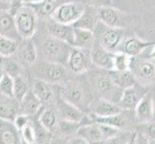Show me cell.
Here are the masks:
<instances>
[{"mask_svg": "<svg viewBox=\"0 0 155 144\" xmlns=\"http://www.w3.org/2000/svg\"><path fill=\"white\" fill-rule=\"evenodd\" d=\"M60 96L84 113L89 109L93 97L87 86L77 81H68L61 89Z\"/></svg>", "mask_w": 155, "mask_h": 144, "instance_id": "cell-1", "label": "cell"}, {"mask_svg": "<svg viewBox=\"0 0 155 144\" xmlns=\"http://www.w3.org/2000/svg\"><path fill=\"white\" fill-rule=\"evenodd\" d=\"M15 29L22 40H29L33 37L37 30L38 15L29 5H22L14 15Z\"/></svg>", "mask_w": 155, "mask_h": 144, "instance_id": "cell-2", "label": "cell"}, {"mask_svg": "<svg viewBox=\"0 0 155 144\" xmlns=\"http://www.w3.org/2000/svg\"><path fill=\"white\" fill-rule=\"evenodd\" d=\"M71 45L54 38L45 39L41 43V53L45 59L49 62H58L64 65L68 62Z\"/></svg>", "mask_w": 155, "mask_h": 144, "instance_id": "cell-3", "label": "cell"}, {"mask_svg": "<svg viewBox=\"0 0 155 144\" xmlns=\"http://www.w3.org/2000/svg\"><path fill=\"white\" fill-rule=\"evenodd\" d=\"M86 4L82 1L61 3L52 14L50 19L56 22L73 25L84 12Z\"/></svg>", "mask_w": 155, "mask_h": 144, "instance_id": "cell-4", "label": "cell"}, {"mask_svg": "<svg viewBox=\"0 0 155 144\" xmlns=\"http://www.w3.org/2000/svg\"><path fill=\"white\" fill-rule=\"evenodd\" d=\"M93 88L98 93L100 98L109 100L111 102H119L122 90L117 88L111 80L108 72L97 73L93 79Z\"/></svg>", "mask_w": 155, "mask_h": 144, "instance_id": "cell-5", "label": "cell"}, {"mask_svg": "<svg viewBox=\"0 0 155 144\" xmlns=\"http://www.w3.org/2000/svg\"><path fill=\"white\" fill-rule=\"evenodd\" d=\"M98 18L99 22L112 28L124 29L129 24L128 15L112 6L98 8Z\"/></svg>", "mask_w": 155, "mask_h": 144, "instance_id": "cell-6", "label": "cell"}, {"mask_svg": "<svg viewBox=\"0 0 155 144\" xmlns=\"http://www.w3.org/2000/svg\"><path fill=\"white\" fill-rule=\"evenodd\" d=\"M67 62L71 72L77 74V75L85 73L92 63L90 50L71 46Z\"/></svg>", "mask_w": 155, "mask_h": 144, "instance_id": "cell-7", "label": "cell"}, {"mask_svg": "<svg viewBox=\"0 0 155 144\" xmlns=\"http://www.w3.org/2000/svg\"><path fill=\"white\" fill-rule=\"evenodd\" d=\"M95 40L106 50L110 52H116L117 47L120 46L122 40H124V29L105 26V29L98 35L97 39L95 38Z\"/></svg>", "mask_w": 155, "mask_h": 144, "instance_id": "cell-8", "label": "cell"}, {"mask_svg": "<svg viewBox=\"0 0 155 144\" xmlns=\"http://www.w3.org/2000/svg\"><path fill=\"white\" fill-rule=\"evenodd\" d=\"M92 63L105 71L113 70V55L114 52H110L101 46L95 40L94 43L90 50Z\"/></svg>", "mask_w": 155, "mask_h": 144, "instance_id": "cell-9", "label": "cell"}, {"mask_svg": "<svg viewBox=\"0 0 155 144\" xmlns=\"http://www.w3.org/2000/svg\"><path fill=\"white\" fill-rule=\"evenodd\" d=\"M133 68V75L135 76L136 81L143 84H148L154 81L155 79V63L148 60H140L135 62L132 58L130 68Z\"/></svg>", "mask_w": 155, "mask_h": 144, "instance_id": "cell-10", "label": "cell"}, {"mask_svg": "<svg viewBox=\"0 0 155 144\" xmlns=\"http://www.w3.org/2000/svg\"><path fill=\"white\" fill-rule=\"evenodd\" d=\"M47 33L51 38H54L73 46L74 28L72 25L62 24L51 19L47 23Z\"/></svg>", "mask_w": 155, "mask_h": 144, "instance_id": "cell-11", "label": "cell"}, {"mask_svg": "<svg viewBox=\"0 0 155 144\" xmlns=\"http://www.w3.org/2000/svg\"><path fill=\"white\" fill-rule=\"evenodd\" d=\"M89 109L94 116H98V117L111 116V115L119 114L121 111H124L117 103L111 102L109 100H106L100 97L97 100L93 99L90 104Z\"/></svg>", "mask_w": 155, "mask_h": 144, "instance_id": "cell-12", "label": "cell"}, {"mask_svg": "<svg viewBox=\"0 0 155 144\" xmlns=\"http://www.w3.org/2000/svg\"><path fill=\"white\" fill-rule=\"evenodd\" d=\"M42 80L48 82L52 85L61 84L67 80V68L62 63L58 62H47L42 66Z\"/></svg>", "mask_w": 155, "mask_h": 144, "instance_id": "cell-13", "label": "cell"}, {"mask_svg": "<svg viewBox=\"0 0 155 144\" xmlns=\"http://www.w3.org/2000/svg\"><path fill=\"white\" fill-rule=\"evenodd\" d=\"M56 110L58 113V116L61 120L72 121V122H81L84 119V113L80 110L75 106H73L63 97L59 98Z\"/></svg>", "mask_w": 155, "mask_h": 144, "instance_id": "cell-14", "label": "cell"}, {"mask_svg": "<svg viewBox=\"0 0 155 144\" xmlns=\"http://www.w3.org/2000/svg\"><path fill=\"white\" fill-rule=\"evenodd\" d=\"M0 144H24L20 132L13 121L0 119Z\"/></svg>", "mask_w": 155, "mask_h": 144, "instance_id": "cell-15", "label": "cell"}, {"mask_svg": "<svg viewBox=\"0 0 155 144\" xmlns=\"http://www.w3.org/2000/svg\"><path fill=\"white\" fill-rule=\"evenodd\" d=\"M98 23H99L98 9L86 4L84 12L82 13V14L80 15V18L76 20V22L72 26L75 28L85 29V30L94 32Z\"/></svg>", "mask_w": 155, "mask_h": 144, "instance_id": "cell-16", "label": "cell"}, {"mask_svg": "<svg viewBox=\"0 0 155 144\" xmlns=\"http://www.w3.org/2000/svg\"><path fill=\"white\" fill-rule=\"evenodd\" d=\"M75 135L84 138L89 144H101V142L105 139L99 125L93 122L92 119L88 124L80 125Z\"/></svg>", "mask_w": 155, "mask_h": 144, "instance_id": "cell-17", "label": "cell"}, {"mask_svg": "<svg viewBox=\"0 0 155 144\" xmlns=\"http://www.w3.org/2000/svg\"><path fill=\"white\" fill-rule=\"evenodd\" d=\"M137 119L142 123H148L153 118V98L150 93H145L134 110Z\"/></svg>", "mask_w": 155, "mask_h": 144, "instance_id": "cell-18", "label": "cell"}, {"mask_svg": "<svg viewBox=\"0 0 155 144\" xmlns=\"http://www.w3.org/2000/svg\"><path fill=\"white\" fill-rule=\"evenodd\" d=\"M155 43V41H145L140 40L136 37H130L126 40H122L121 42V52L125 53L130 57H137L141 53L147 48L148 46H151Z\"/></svg>", "mask_w": 155, "mask_h": 144, "instance_id": "cell-19", "label": "cell"}, {"mask_svg": "<svg viewBox=\"0 0 155 144\" xmlns=\"http://www.w3.org/2000/svg\"><path fill=\"white\" fill-rule=\"evenodd\" d=\"M41 104L42 103L37 98V96L30 88L28 92L19 101V114H23L29 117L36 115L41 108Z\"/></svg>", "mask_w": 155, "mask_h": 144, "instance_id": "cell-20", "label": "cell"}, {"mask_svg": "<svg viewBox=\"0 0 155 144\" xmlns=\"http://www.w3.org/2000/svg\"><path fill=\"white\" fill-rule=\"evenodd\" d=\"M143 96V94H141L135 86L125 88L122 90L117 105L122 110H134Z\"/></svg>", "mask_w": 155, "mask_h": 144, "instance_id": "cell-21", "label": "cell"}, {"mask_svg": "<svg viewBox=\"0 0 155 144\" xmlns=\"http://www.w3.org/2000/svg\"><path fill=\"white\" fill-rule=\"evenodd\" d=\"M2 96L0 100V119L13 121L19 114V102L12 97Z\"/></svg>", "mask_w": 155, "mask_h": 144, "instance_id": "cell-22", "label": "cell"}, {"mask_svg": "<svg viewBox=\"0 0 155 144\" xmlns=\"http://www.w3.org/2000/svg\"><path fill=\"white\" fill-rule=\"evenodd\" d=\"M31 90L41 103H48L54 97V90H53L52 84L42 79H35Z\"/></svg>", "mask_w": 155, "mask_h": 144, "instance_id": "cell-23", "label": "cell"}, {"mask_svg": "<svg viewBox=\"0 0 155 144\" xmlns=\"http://www.w3.org/2000/svg\"><path fill=\"white\" fill-rule=\"evenodd\" d=\"M107 72L113 83L121 90L134 87L136 85V78L130 69L128 70H110Z\"/></svg>", "mask_w": 155, "mask_h": 144, "instance_id": "cell-24", "label": "cell"}, {"mask_svg": "<svg viewBox=\"0 0 155 144\" xmlns=\"http://www.w3.org/2000/svg\"><path fill=\"white\" fill-rule=\"evenodd\" d=\"M17 52L18 53L20 61L27 66L34 65L38 59V52L31 39L23 40V41L18 44Z\"/></svg>", "mask_w": 155, "mask_h": 144, "instance_id": "cell-25", "label": "cell"}, {"mask_svg": "<svg viewBox=\"0 0 155 144\" xmlns=\"http://www.w3.org/2000/svg\"><path fill=\"white\" fill-rule=\"evenodd\" d=\"M74 28V40H73V46L77 48H81L85 50H91L95 41V36L94 32L80 29V28Z\"/></svg>", "mask_w": 155, "mask_h": 144, "instance_id": "cell-26", "label": "cell"}, {"mask_svg": "<svg viewBox=\"0 0 155 144\" xmlns=\"http://www.w3.org/2000/svg\"><path fill=\"white\" fill-rule=\"evenodd\" d=\"M0 35L15 40L19 38L14 17L9 12H0Z\"/></svg>", "mask_w": 155, "mask_h": 144, "instance_id": "cell-27", "label": "cell"}, {"mask_svg": "<svg viewBox=\"0 0 155 144\" xmlns=\"http://www.w3.org/2000/svg\"><path fill=\"white\" fill-rule=\"evenodd\" d=\"M61 4L60 0H41V1L31 4L29 6L35 11L38 18H50L52 14Z\"/></svg>", "mask_w": 155, "mask_h": 144, "instance_id": "cell-28", "label": "cell"}, {"mask_svg": "<svg viewBox=\"0 0 155 144\" xmlns=\"http://www.w3.org/2000/svg\"><path fill=\"white\" fill-rule=\"evenodd\" d=\"M124 110L121 111L119 114L111 115V116H105V117H98V116H94L92 115V121L95 122V123L99 124H105L109 125L114 128H117L119 130H124L128 125V119L127 116L124 114Z\"/></svg>", "mask_w": 155, "mask_h": 144, "instance_id": "cell-29", "label": "cell"}, {"mask_svg": "<svg viewBox=\"0 0 155 144\" xmlns=\"http://www.w3.org/2000/svg\"><path fill=\"white\" fill-rule=\"evenodd\" d=\"M38 120L46 130H48L50 133L54 132L59 121L57 110L52 108H46L42 110L39 115Z\"/></svg>", "mask_w": 155, "mask_h": 144, "instance_id": "cell-30", "label": "cell"}, {"mask_svg": "<svg viewBox=\"0 0 155 144\" xmlns=\"http://www.w3.org/2000/svg\"><path fill=\"white\" fill-rule=\"evenodd\" d=\"M2 59H3V62L0 63V65H1L4 72L6 74H8V75H10L13 78L21 76L24 74L23 67L19 62L12 60V59H10V57L2 58Z\"/></svg>", "mask_w": 155, "mask_h": 144, "instance_id": "cell-31", "label": "cell"}, {"mask_svg": "<svg viewBox=\"0 0 155 144\" xmlns=\"http://www.w3.org/2000/svg\"><path fill=\"white\" fill-rule=\"evenodd\" d=\"M18 47V40L0 35V57L1 58H9L14 55L17 52Z\"/></svg>", "mask_w": 155, "mask_h": 144, "instance_id": "cell-32", "label": "cell"}, {"mask_svg": "<svg viewBox=\"0 0 155 144\" xmlns=\"http://www.w3.org/2000/svg\"><path fill=\"white\" fill-rule=\"evenodd\" d=\"M132 57L124 52H114L113 70H128L130 69Z\"/></svg>", "mask_w": 155, "mask_h": 144, "instance_id": "cell-33", "label": "cell"}, {"mask_svg": "<svg viewBox=\"0 0 155 144\" xmlns=\"http://www.w3.org/2000/svg\"><path fill=\"white\" fill-rule=\"evenodd\" d=\"M29 89L28 82L26 81L23 75L14 78V98L17 99L18 102L28 92Z\"/></svg>", "mask_w": 155, "mask_h": 144, "instance_id": "cell-34", "label": "cell"}, {"mask_svg": "<svg viewBox=\"0 0 155 144\" xmlns=\"http://www.w3.org/2000/svg\"><path fill=\"white\" fill-rule=\"evenodd\" d=\"M34 125V131H35V143L37 144H48L51 133L46 130L45 128L42 126L39 120H33Z\"/></svg>", "mask_w": 155, "mask_h": 144, "instance_id": "cell-35", "label": "cell"}, {"mask_svg": "<svg viewBox=\"0 0 155 144\" xmlns=\"http://www.w3.org/2000/svg\"><path fill=\"white\" fill-rule=\"evenodd\" d=\"M0 95L14 98V78L6 73L0 80Z\"/></svg>", "mask_w": 155, "mask_h": 144, "instance_id": "cell-36", "label": "cell"}, {"mask_svg": "<svg viewBox=\"0 0 155 144\" xmlns=\"http://www.w3.org/2000/svg\"><path fill=\"white\" fill-rule=\"evenodd\" d=\"M20 136L22 137V140L24 144H32L35 143V131H34V125L33 120L31 118L22 128L19 129Z\"/></svg>", "mask_w": 155, "mask_h": 144, "instance_id": "cell-37", "label": "cell"}, {"mask_svg": "<svg viewBox=\"0 0 155 144\" xmlns=\"http://www.w3.org/2000/svg\"><path fill=\"white\" fill-rule=\"evenodd\" d=\"M133 133L132 134H121V132L120 134H117L114 136H111V137H108L104 139L101 144H126L128 142V140L130 139V137L132 136Z\"/></svg>", "mask_w": 155, "mask_h": 144, "instance_id": "cell-38", "label": "cell"}, {"mask_svg": "<svg viewBox=\"0 0 155 144\" xmlns=\"http://www.w3.org/2000/svg\"><path fill=\"white\" fill-rule=\"evenodd\" d=\"M87 5L98 9L102 7H109L112 5V2L111 0H87Z\"/></svg>", "mask_w": 155, "mask_h": 144, "instance_id": "cell-39", "label": "cell"}, {"mask_svg": "<svg viewBox=\"0 0 155 144\" xmlns=\"http://www.w3.org/2000/svg\"><path fill=\"white\" fill-rule=\"evenodd\" d=\"M135 144H150L148 136L143 132H135Z\"/></svg>", "mask_w": 155, "mask_h": 144, "instance_id": "cell-40", "label": "cell"}, {"mask_svg": "<svg viewBox=\"0 0 155 144\" xmlns=\"http://www.w3.org/2000/svg\"><path fill=\"white\" fill-rule=\"evenodd\" d=\"M48 144H68V140L65 139V137L61 136H51Z\"/></svg>", "mask_w": 155, "mask_h": 144, "instance_id": "cell-41", "label": "cell"}, {"mask_svg": "<svg viewBox=\"0 0 155 144\" xmlns=\"http://www.w3.org/2000/svg\"><path fill=\"white\" fill-rule=\"evenodd\" d=\"M68 144H89V143L84 138L74 135L73 136L69 137V139L68 140Z\"/></svg>", "mask_w": 155, "mask_h": 144, "instance_id": "cell-42", "label": "cell"}, {"mask_svg": "<svg viewBox=\"0 0 155 144\" xmlns=\"http://www.w3.org/2000/svg\"><path fill=\"white\" fill-rule=\"evenodd\" d=\"M147 136L148 137H151L152 139H155V123H150L147 125Z\"/></svg>", "mask_w": 155, "mask_h": 144, "instance_id": "cell-43", "label": "cell"}, {"mask_svg": "<svg viewBox=\"0 0 155 144\" xmlns=\"http://www.w3.org/2000/svg\"><path fill=\"white\" fill-rule=\"evenodd\" d=\"M24 4L26 5H31V4H35V3H38L40 1H41V0H21Z\"/></svg>", "mask_w": 155, "mask_h": 144, "instance_id": "cell-44", "label": "cell"}, {"mask_svg": "<svg viewBox=\"0 0 155 144\" xmlns=\"http://www.w3.org/2000/svg\"><path fill=\"white\" fill-rule=\"evenodd\" d=\"M126 144H135V132H133V135L130 137V139L128 140V142Z\"/></svg>", "mask_w": 155, "mask_h": 144, "instance_id": "cell-45", "label": "cell"}, {"mask_svg": "<svg viewBox=\"0 0 155 144\" xmlns=\"http://www.w3.org/2000/svg\"><path fill=\"white\" fill-rule=\"evenodd\" d=\"M148 57L150 59H153V60H155V43L153 44V50L151 51L150 54L148 55Z\"/></svg>", "mask_w": 155, "mask_h": 144, "instance_id": "cell-46", "label": "cell"}, {"mask_svg": "<svg viewBox=\"0 0 155 144\" xmlns=\"http://www.w3.org/2000/svg\"><path fill=\"white\" fill-rule=\"evenodd\" d=\"M4 70H3V68H2V66H1V65H0V80H1V78L3 77V75H4Z\"/></svg>", "mask_w": 155, "mask_h": 144, "instance_id": "cell-47", "label": "cell"}, {"mask_svg": "<svg viewBox=\"0 0 155 144\" xmlns=\"http://www.w3.org/2000/svg\"><path fill=\"white\" fill-rule=\"evenodd\" d=\"M13 0H0V2H3V3H7V4H10L12 2Z\"/></svg>", "mask_w": 155, "mask_h": 144, "instance_id": "cell-48", "label": "cell"}, {"mask_svg": "<svg viewBox=\"0 0 155 144\" xmlns=\"http://www.w3.org/2000/svg\"><path fill=\"white\" fill-rule=\"evenodd\" d=\"M153 117H155V99H153Z\"/></svg>", "mask_w": 155, "mask_h": 144, "instance_id": "cell-49", "label": "cell"}, {"mask_svg": "<svg viewBox=\"0 0 155 144\" xmlns=\"http://www.w3.org/2000/svg\"><path fill=\"white\" fill-rule=\"evenodd\" d=\"M32 144H37V143H32Z\"/></svg>", "mask_w": 155, "mask_h": 144, "instance_id": "cell-50", "label": "cell"}]
</instances>
